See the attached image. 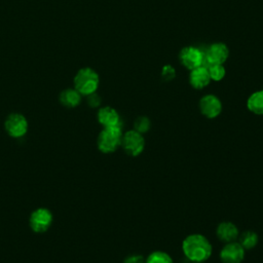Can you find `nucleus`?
<instances>
[{
	"label": "nucleus",
	"mask_w": 263,
	"mask_h": 263,
	"mask_svg": "<svg viewBox=\"0 0 263 263\" xmlns=\"http://www.w3.org/2000/svg\"><path fill=\"white\" fill-rule=\"evenodd\" d=\"M151 126V121L147 116H139L135 119L134 124H133V129H135L136 132L140 133V134H146Z\"/></svg>",
	"instance_id": "19"
},
{
	"label": "nucleus",
	"mask_w": 263,
	"mask_h": 263,
	"mask_svg": "<svg viewBox=\"0 0 263 263\" xmlns=\"http://www.w3.org/2000/svg\"><path fill=\"white\" fill-rule=\"evenodd\" d=\"M99 75L91 68L80 69L74 77L75 89L81 96H88L96 92L99 87Z\"/></svg>",
	"instance_id": "3"
},
{
	"label": "nucleus",
	"mask_w": 263,
	"mask_h": 263,
	"mask_svg": "<svg viewBox=\"0 0 263 263\" xmlns=\"http://www.w3.org/2000/svg\"><path fill=\"white\" fill-rule=\"evenodd\" d=\"M259 241L258 234L253 230L243 231L238 235V242L245 250H252L254 249Z\"/></svg>",
	"instance_id": "16"
},
{
	"label": "nucleus",
	"mask_w": 263,
	"mask_h": 263,
	"mask_svg": "<svg viewBox=\"0 0 263 263\" xmlns=\"http://www.w3.org/2000/svg\"><path fill=\"white\" fill-rule=\"evenodd\" d=\"M86 97H87V104L91 108H97L101 105V97L98 93L93 92V93H90Z\"/></svg>",
	"instance_id": "21"
},
{
	"label": "nucleus",
	"mask_w": 263,
	"mask_h": 263,
	"mask_svg": "<svg viewBox=\"0 0 263 263\" xmlns=\"http://www.w3.org/2000/svg\"><path fill=\"white\" fill-rule=\"evenodd\" d=\"M121 125L104 127L98 136V148L103 153H112L121 145L122 138Z\"/></svg>",
	"instance_id": "2"
},
{
	"label": "nucleus",
	"mask_w": 263,
	"mask_h": 263,
	"mask_svg": "<svg viewBox=\"0 0 263 263\" xmlns=\"http://www.w3.org/2000/svg\"><path fill=\"white\" fill-rule=\"evenodd\" d=\"M60 101L64 106L74 108L80 104L81 95L75 88H68L62 91L60 95Z\"/></svg>",
	"instance_id": "15"
},
{
	"label": "nucleus",
	"mask_w": 263,
	"mask_h": 263,
	"mask_svg": "<svg viewBox=\"0 0 263 263\" xmlns=\"http://www.w3.org/2000/svg\"><path fill=\"white\" fill-rule=\"evenodd\" d=\"M120 146L127 155L139 156L145 149V139L142 134L130 129L122 134Z\"/></svg>",
	"instance_id": "4"
},
{
	"label": "nucleus",
	"mask_w": 263,
	"mask_h": 263,
	"mask_svg": "<svg viewBox=\"0 0 263 263\" xmlns=\"http://www.w3.org/2000/svg\"><path fill=\"white\" fill-rule=\"evenodd\" d=\"M211 82L208 68L203 65L190 71L189 83L195 89H202L206 87Z\"/></svg>",
	"instance_id": "12"
},
{
	"label": "nucleus",
	"mask_w": 263,
	"mask_h": 263,
	"mask_svg": "<svg viewBox=\"0 0 263 263\" xmlns=\"http://www.w3.org/2000/svg\"><path fill=\"white\" fill-rule=\"evenodd\" d=\"M179 60L181 64L190 71L203 66L205 63L204 52L195 46L183 47L179 53Z\"/></svg>",
	"instance_id": "5"
},
{
	"label": "nucleus",
	"mask_w": 263,
	"mask_h": 263,
	"mask_svg": "<svg viewBox=\"0 0 263 263\" xmlns=\"http://www.w3.org/2000/svg\"><path fill=\"white\" fill-rule=\"evenodd\" d=\"M123 263H145V258L142 255L134 254L125 257Z\"/></svg>",
	"instance_id": "22"
},
{
	"label": "nucleus",
	"mask_w": 263,
	"mask_h": 263,
	"mask_svg": "<svg viewBox=\"0 0 263 263\" xmlns=\"http://www.w3.org/2000/svg\"><path fill=\"white\" fill-rule=\"evenodd\" d=\"M247 108L256 115H263V89L253 92L248 98Z\"/></svg>",
	"instance_id": "14"
},
{
	"label": "nucleus",
	"mask_w": 263,
	"mask_h": 263,
	"mask_svg": "<svg viewBox=\"0 0 263 263\" xmlns=\"http://www.w3.org/2000/svg\"><path fill=\"white\" fill-rule=\"evenodd\" d=\"M176 76V71L171 65H165L161 71V77L165 81H171Z\"/></svg>",
	"instance_id": "20"
},
{
	"label": "nucleus",
	"mask_w": 263,
	"mask_h": 263,
	"mask_svg": "<svg viewBox=\"0 0 263 263\" xmlns=\"http://www.w3.org/2000/svg\"><path fill=\"white\" fill-rule=\"evenodd\" d=\"M52 223V214L45 208L35 210L30 216V227L34 232H45Z\"/></svg>",
	"instance_id": "6"
},
{
	"label": "nucleus",
	"mask_w": 263,
	"mask_h": 263,
	"mask_svg": "<svg viewBox=\"0 0 263 263\" xmlns=\"http://www.w3.org/2000/svg\"><path fill=\"white\" fill-rule=\"evenodd\" d=\"M192 263H204V262H192Z\"/></svg>",
	"instance_id": "23"
},
{
	"label": "nucleus",
	"mask_w": 263,
	"mask_h": 263,
	"mask_svg": "<svg viewBox=\"0 0 263 263\" xmlns=\"http://www.w3.org/2000/svg\"><path fill=\"white\" fill-rule=\"evenodd\" d=\"M182 252L191 262H205L212 256L213 247L204 235L193 233L184 238Z\"/></svg>",
	"instance_id": "1"
},
{
	"label": "nucleus",
	"mask_w": 263,
	"mask_h": 263,
	"mask_svg": "<svg viewBox=\"0 0 263 263\" xmlns=\"http://www.w3.org/2000/svg\"><path fill=\"white\" fill-rule=\"evenodd\" d=\"M145 263H174V260L164 251H154L148 255Z\"/></svg>",
	"instance_id": "17"
},
{
	"label": "nucleus",
	"mask_w": 263,
	"mask_h": 263,
	"mask_svg": "<svg viewBox=\"0 0 263 263\" xmlns=\"http://www.w3.org/2000/svg\"><path fill=\"white\" fill-rule=\"evenodd\" d=\"M198 107L200 113L209 119H214L218 117L221 114L223 108L220 99L212 93L203 96L199 100Z\"/></svg>",
	"instance_id": "7"
},
{
	"label": "nucleus",
	"mask_w": 263,
	"mask_h": 263,
	"mask_svg": "<svg viewBox=\"0 0 263 263\" xmlns=\"http://www.w3.org/2000/svg\"><path fill=\"white\" fill-rule=\"evenodd\" d=\"M98 121L104 126H115V125H121L120 122V116L118 112L109 106L103 107L98 111Z\"/></svg>",
	"instance_id": "13"
},
{
	"label": "nucleus",
	"mask_w": 263,
	"mask_h": 263,
	"mask_svg": "<svg viewBox=\"0 0 263 263\" xmlns=\"http://www.w3.org/2000/svg\"><path fill=\"white\" fill-rule=\"evenodd\" d=\"M216 235L217 237L223 242H230L234 241L238 238L239 231L237 226L229 221H224L218 224L216 228Z\"/></svg>",
	"instance_id": "11"
},
{
	"label": "nucleus",
	"mask_w": 263,
	"mask_h": 263,
	"mask_svg": "<svg viewBox=\"0 0 263 263\" xmlns=\"http://www.w3.org/2000/svg\"><path fill=\"white\" fill-rule=\"evenodd\" d=\"M245 255L246 250L238 241L234 240L224 245L220 252V260L222 263H241Z\"/></svg>",
	"instance_id": "8"
},
{
	"label": "nucleus",
	"mask_w": 263,
	"mask_h": 263,
	"mask_svg": "<svg viewBox=\"0 0 263 263\" xmlns=\"http://www.w3.org/2000/svg\"><path fill=\"white\" fill-rule=\"evenodd\" d=\"M229 57L228 46L223 42H216L209 46L204 52V61L206 65H223Z\"/></svg>",
	"instance_id": "9"
},
{
	"label": "nucleus",
	"mask_w": 263,
	"mask_h": 263,
	"mask_svg": "<svg viewBox=\"0 0 263 263\" xmlns=\"http://www.w3.org/2000/svg\"><path fill=\"white\" fill-rule=\"evenodd\" d=\"M5 129L12 138H21L28 130V121L25 116L18 113L10 114L5 120Z\"/></svg>",
	"instance_id": "10"
},
{
	"label": "nucleus",
	"mask_w": 263,
	"mask_h": 263,
	"mask_svg": "<svg viewBox=\"0 0 263 263\" xmlns=\"http://www.w3.org/2000/svg\"><path fill=\"white\" fill-rule=\"evenodd\" d=\"M208 71H209V75H210V78L211 80H214V81H220L222 80L225 75H226V70L224 68L223 65H219V64H216V65H208Z\"/></svg>",
	"instance_id": "18"
}]
</instances>
